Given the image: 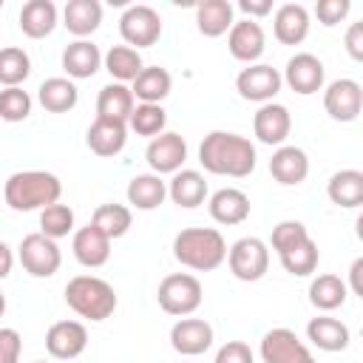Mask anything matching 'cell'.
I'll list each match as a JSON object with an SVG mask.
<instances>
[{
  "label": "cell",
  "instance_id": "obj_39",
  "mask_svg": "<svg viewBox=\"0 0 363 363\" xmlns=\"http://www.w3.org/2000/svg\"><path fill=\"white\" fill-rule=\"evenodd\" d=\"M278 258H281V267H284L289 275L303 278V275H312V272L318 269V258H320V252H318V244H315L312 238H306V241H301L298 247L281 252Z\"/></svg>",
  "mask_w": 363,
  "mask_h": 363
},
{
  "label": "cell",
  "instance_id": "obj_4",
  "mask_svg": "<svg viewBox=\"0 0 363 363\" xmlns=\"http://www.w3.org/2000/svg\"><path fill=\"white\" fill-rule=\"evenodd\" d=\"M65 303L85 320H105L116 309V292L96 275H77L65 284Z\"/></svg>",
  "mask_w": 363,
  "mask_h": 363
},
{
  "label": "cell",
  "instance_id": "obj_37",
  "mask_svg": "<svg viewBox=\"0 0 363 363\" xmlns=\"http://www.w3.org/2000/svg\"><path fill=\"white\" fill-rule=\"evenodd\" d=\"M31 74V60L23 48L6 45L0 48V85L6 88H20Z\"/></svg>",
  "mask_w": 363,
  "mask_h": 363
},
{
  "label": "cell",
  "instance_id": "obj_50",
  "mask_svg": "<svg viewBox=\"0 0 363 363\" xmlns=\"http://www.w3.org/2000/svg\"><path fill=\"white\" fill-rule=\"evenodd\" d=\"M3 312H6V295L0 292V318H3Z\"/></svg>",
  "mask_w": 363,
  "mask_h": 363
},
{
  "label": "cell",
  "instance_id": "obj_44",
  "mask_svg": "<svg viewBox=\"0 0 363 363\" xmlns=\"http://www.w3.org/2000/svg\"><path fill=\"white\" fill-rule=\"evenodd\" d=\"M20 349H23L20 332L11 326H3L0 329V363H20Z\"/></svg>",
  "mask_w": 363,
  "mask_h": 363
},
{
  "label": "cell",
  "instance_id": "obj_5",
  "mask_svg": "<svg viewBox=\"0 0 363 363\" xmlns=\"http://www.w3.org/2000/svg\"><path fill=\"white\" fill-rule=\"evenodd\" d=\"M201 298H204L201 281L190 272H173V275L162 278V284L156 289L159 306L176 318H190L201 306Z\"/></svg>",
  "mask_w": 363,
  "mask_h": 363
},
{
  "label": "cell",
  "instance_id": "obj_7",
  "mask_svg": "<svg viewBox=\"0 0 363 363\" xmlns=\"http://www.w3.org/2000/svg\"><path fill=\"white\" fill-rule=\"evenodd\" d=\"M17 258H20L23 269L34 278H51L62 264V252H60L57 241L43 233H28L17 247Z\"/></svg>",
  "mask_w": 363,
  "mask_h": 363
},
{
  "label": "cell",
  "instance_id": "obj_52",
  "mask_svg": "<svg viewBox=\"0 0 363 363\" xmlns=\"http://www.w3.org/2000/svg\"><path fill=\"white\" fill-rule=\"evenodd\" d=\"M0 9H3V0H0Z\"/></svg>",
  "mask_w": 363,
  "mask_h": 363
},
{
  "label": "cell",
  "instance_id": "obj_6",
  "mask_svg": "<svg viewBox=\"0 0 363 363\" xmlns=\"http://www.w3.org/2000/svg\"><path fill=\"white\" fill-rule=\"evenodd\" d=\"M227 267L238 281H261L269 269V250L261 238L244 235L233 247H227Z\"/></svg>",
  "mask_w": 363,
  "mask_h": 363
},
{
  "label": "cell",
  "instance_id": "obj_49",
  "mask_svg": "<svg viewBox=\"0 0 363 363\" xmlns=\"http://www.w3.org/2000/svg\"><path fill=\"white\" fill-rule=\"evenodd\" d=\"M360 272H363V258H354V264H352V269H349V278H352V292H354V295H363Z\"/></svg>",
  "mask_w": 363,
  "mask_h": 363
},
{
  "label": "cell",
  "instance_id": "obj_23",
  "mask_svg": "<svg viewBox=\"0 0 363 363\" xmlns=\"http://www.w3.org/2000/svg\"><path fill=\"white\" fill-rule=\"evenodd\" d=\"M62 68L74 79H88L102 68V54L91 40H74L62 51Z\"/></svg>",
  "mask_w": 363,
  "mask_h": 363
},
{
  "label": "cell",
  "instance_id": "obj_16",
  "mask_svg": "<svg viewBox=\"0 0 363 363\" xmlns=\"http://www.w3.org/2000/svg\"><path fill=\"white\" fill-rule=\"evenodd\" d=\"M227 48H230V54L238 62L252 65L264 54V48H267V37H264L261 23L258 20H238V23H233V28L227 31Z\"/></svg>",
  "mask_w": 363,
  "mask_h": 363
},
{
  "label": "cell",
  "instance_id": "obj_21",
  "mask_svg": "<svg viewBox=\"0 0 363 363\" xmlns=\"http://www.w3.org/2000/svg\"><path fill=\"white\" fill-rule=\"evenodd\" d=\"M88 147L96 153V156H116L122 153L125 142H128V125L125 122H116V119H102L96 116L88 128V136H85Z\"/></svg>",
  "mask_w": 363,
  "mask_h": 363
},
{
  "label": "cell",
  "instance_id": "obj_3",
  "mask_svg": "<svg viewBox=\"0 0 363 363\" xmlns=\"http://www.w3.org/2000/svg\"><path fill=\"white\" fill-rule=\"evenodd\" d=\"M173 255L182 267L196 272L218 269L227 258V241L216 227H187L173 238Z\"/></svg>",
  "mask_w": 363,
  "mask_h": 363
},
{
  "label": "cell",
  "instance_id": "obj_27",
  "mask_svg": "<svg viewBox=\"0 0 363 363\" xmlns=\"http://www.w3.org/2000/svg\"><path fill=\"white\" fill-rule=\"evenodd\" d=\"M167 196L173 199V204L193 210L199 204H204L207 199V182L199 170H176L170 184H167Z\"/></svg>",
  "mask_w": 363,
  "mask_h": 363
},
{
  "label": "cell",
  "instance_id": "obj_26",
  "mask_svg": "<svg viewBox=\"0 0 363 363\" xmlns=\"http://www.w3.org/2000/svg\"><path fill=\"white\" fill-rule=\"evenodd\" d=\"M62 20H65L62 26L74 37L85 40L88 34H94L99 28V23H102V6H99V0H68L65 9H62Z\"/></svg>",
  "mask_w": 363,
  "mask_h": 363
},
{
  "label": "cell",
  "instance_id": "obj_29",
  "mask_svg": "<svg viewBox=\"0 0 363 363\" xmlns=\"http://www.w3.org/2000/svg\"><path fill=\"white\" fill-rule=\"evenodd\" d=\"M167 196V184L156 173H139L128 182V204L136 210H156Z\"/></svg>",
  "mask_w": 363,
  "mask_h": 363
},
{
  "label": "cell",
  "instance_id": "obj_36",
  "mask_svg": "<svg viewBox=\"0 0 363 363\" xmlns=\"http://www.w3.org/2000/svg\"><path fill=\"white\" fill-rule=\"evenodd\" d=\"M102 62H105V71H108L116 82H122V85H125V82H133V79L139 77V71L145 68L139 51L130 48V45H113V48L102 57Z\"/></svg>",
  "mask_w": 363,
  "mask_h": 363
},
{
  "label": "cell",
  "instance_id": "obj_38",
  "mask_svg": "<svg viewBox=\"0 0 363 363\" xmlns=\"http://www.w3.org/2000/svg\"><path fill=\"white\" fill-rule=\"evenodd\" d=\"M128 125L133 133L139 136H159L164 133V125H167V113L162 105H150V102H139L133 105L130 116H128Z\"/></svg>",
  "mask_w": 363,
  "mask_h": 363
},
{
  "label": "cell",
  "instance_id": "obj_42",
  "mask_svg": "<svg viewBox=\"0 0 363 363\" xmlns=\"http://www.w3.org/2000/svg\"><path fill=\"white\" fill-rule=\"evenodd\" d=\"M306 238H309V233H306V227L301 221H281V224L272 227V250L278 255L292 250V247H298Z\"/></svg>",
  "mask_w": 363,
  "mask_h": 363
},
{
  "label": "cell",
  "instance_id": "obj_10",
  "mask_svg": "<svg viewBox=\"0 0 363 363\" xmlns=\"http://www.w3.org/2000/svg\"><path fill=\"white\" fill-rule=\"evenodd\" d=\"M261 357L264 363H318L303 346V340L292 329H284V326L269 329L261 337Z\"/></svg>",
  "mask_w": 363,
  "mask_h": 363
},
{
  "label": "cell",
  "instance_id": "obj_15",
  "mask_svg": "<svg viewBox=\"0 0 363 363\" xmlns=\"http://www.w3.org/2000/svg\"><path fill=\"white\" fill-rule=\"evenodd\" d=\"M170 346L184 357L204 354L213 346V326L204 318H179L170 329Z\"/></svg>",
  "mask_w": 363,
  "mask_h": 363
},
{
  "label": "cell",
  "instance_id": "obj_17",
  "mask_svg": "<svg viewBox=\"0 0 363 363\" xmlns=\"http://www.w3.org/2000/svg\"><path fill=\"white\" fill-rule=\"evenodd\" d=\"M252 130L258 136V142L264 145H284V139L292 130V116L284 105L278 102H267L255 111L252 116Z\"/></svg>",
  "mask_w": 363,
  "mask_h": 363
},
{
  "label": "cell",
  "instance_id": "obj_13",
  "mask_svg": "<svg viewBox=\"0 0 363 363\" xmlns=\"http://www.w3.org/2000/svg\"><path fill=\"white\" fill-rule=\"evenodd\" d=\"M323 77H326L323 62H320L315 54L301 51V54L289 57V62H286L281 79H284L295 94L309 96V94H318V91L323 88Z\"/></svg>",
  "mask_w": 363,
  "mask_h": 363
},
{
  "label": "cell",
  "instance_id": "obj_33",
  "mask_svg": "<svg viewBox=\"0 0 363 363\" xmlns=\"http://www.w3.org/2000/svg\"><path fill=\"white\" fill-rule=\"evenodd\" d=\"M133 111V94L128 85L122 82H111L99 91L96 96V116L102 119H116V122H125L128 125V116Z\"/></svg>",
  "mask_w": 363,
  "mask_h": 363
},
{
  "label": "cell",
  "instance_id": "obj_28",
  "mask_svg": "<svg viewBox=\"0 0 363 363\" xmlns=\"http://www.w3.org/2000/svg\"><path fill=\"white\" fill-rule=\"evenodd\" d=\"M326 196L332 199V204L343 207V210H354L363 204V173L360 170H337L332 173L329 184H326Z\"/></svg>",
  "mask_w": 363,
  "mask_h": 363
},
{
  "label": "cell",
  "instance_id": "obj_40",
  "mask_svg": "<svg viewBox=\"0 0 363 363\" xmlns=\"http://www.w3.org/2000/svg\"><path fill=\"white\" fill-rule=\"evenodd\" d=\"M74 230V210L68 204H48L43 213H40V233L48 235V238H65L68 233Z\"/></svg>",
  "mask_w": 363,
  "mask_h": 363
},
{
  "label": "cell",
  "instance_id": "obj_25",
  "mask_svg": "<svg viewBox=\"0 0 363 363\" xmlns=\"http://www.w3.org/2000/svg\"><path fill=\"white\" fill-rule=\"evenodd\" d=\"M57 28V6L51 0H28L20 9V31L31 40H43Z\"/></svg>",
  "mask_w": 363,
  "mask_h": 363
},
{
  "label": "cell",
  "instance_id": "obj_11",
  "mask_svg": "<svg viewBox=\"0 0 363 363\" xmlns=\"http://www.w3.org/2000/svg\"><path fill=\"white\" fill-rule=\"evenodd\" d=\"M323 108L335 122H354L363 111V88L354 79H335L323 91Z\"/></svg>",
  "mask_w": 363,
  "mask_h": 363
},
{
  "label": "cell",
  "instance_id": "obj_24",
  "mask_svg": "<svg viewBox=\"0 0 363 363\" xmlns=\"http://www.w3.org/2000/svg\"><path fill=\"white\" fill-rule=\"evenodd\" d=\"M306 337L323 352H343L352 340V332L343 320L329 318V315H318L306 323Z\"/></svg>",
  "mask_w": 363,
  "mask_h": 363
},
{
  "label": "cell",
  "instance_id": "obj_45",
  "mask_svg": "<svg viewBox=\"0 0 363 363\" xmlns=\"http://www.w3.org/2000/svg\"><path fill=\"white\" fill-rule=\"evenodd\" d=\"M349 0H320L318 6H315V14H318V20L323 23V26H337L346 14H349Z\"/></svg>",
  "mask_w": 363,
  "mask_h": 363
},
{
  "label": "cell",
  "instance_id": "obj_1",
  "mask_svg": "<svg viewBox=\"0 0 363 363\" xmlns=\"http://www.w3.org/2000/svg\"><path fill=\"white\" fill-rule=\"evenodd\" d=\"M199 162L213 176L244 179L255 170V145L230 130H210L199 145Z\"/></svg>",
  "mask_w": 363,
  "mask_h": 363
},
{
  "label": "cell",
  "instance_id": "obj_34",
  "mask_svg": "<svg viewBox=\"0 0 363 363\" xmlns=\"http://www.w3.org/2000/svg\"><path fill=\"white\" fill-rule=\"evenodd\" d=\"M346 295H349V286L332 272H323V275L312 278V284H309V301L320 312H332V309L343 306Z\"/></svg>",
  "mask_w": 363,
  "mask_h": 363
},
{
  "label": "cell",
  "instance_id": "obj_19",
  "mask_svg": "<svg viewBox=\"0 0 363 363\" xmlns=\"http://www.w3.org/2000/svg\"><path fill=\"white\" fill-rule=\"evenodd\" d=\"M269 173H272V179H275L278 184L295 187V184H301V182L309 176V159H306V153H303L301 147H295V145H281V147L272 153V159H269Z\"/></svg>",
  "mask_w": 363,
  "mask_h": 363
},
{
  "label": "cell",
  "instance_id": "obj_46",
  "mask_svg": "<svg viewBox=\"0 0 363 363\" xmlns=\"http://www.w3.org/2000/svg\"><path fill=\"white\" fill-rule=\"evenodd\" d=\"M346 51L352 60H363V23H352L346 31Z\"/></svg>",
  "mask_w": 363,
  "mask_h": 363
},
{
  "label": "cell",
  "instance_id": "obj_9",
  "mask_svg": "<svg viewBox=\"0 0 363 363\" xmlns=\"http://www.w3.org/2000/svg\"><path fill=\"white\" fill-rule=\"evenodd\" d=\"M284 79L281 74L272 68V65H264V62H252L247 68H241V74L235 77V91L250 99V102H272V96L281 91Z\"/></svg>",
  "mask_w": 363,
  "mask_h": 363
},
{
  "label": "cell",
  "instance_id": "obj_30",
  "mask_svg": "<svg viewBox=\"0 0 363 363\" xmlns=\"http://www.w3.org/2000/svg\"><path fill=\"white\" fill-rule=\"evenodd\" d=\"M233 3L227 0H204L196 6V26L204 37H221L233 28Z\"/></svg>",
  "mask_w": 363,
  "mask_h": 363
},
{
  "label": "cell",
  "instance_id": "obj_14",
  "mask_svg": "<svg viewBox=\"0 0 363 363\" xmlns=\"http://www.w3.org/2000/svg\"><path fill=\"white\" fill-rule=\"evenodd\" d=\"M88 346V329L79 320H57L45 332V349L57 360H74Z\"/></svg>",
  "mask_w": 363,
  "mask_h": 363
},
{
  "label": "cell",
  "instance_id": "obj_2",
  "mask_svg": "<svg viewBox=\"0 0 363 363\" xmlns=\"http://www.w3.org/2000/svg\"><path fill=\"white\" fill-rule=\"evenodd\" d=\"M60 196H62V184L48 170H20L11 173L3 184V201L14 213L45 210L48 204H57Z\"/></svg>",
  "mask_w": 363,
  "mask_h": 363
},
{
  "label": "cell",
  "instance_id": "obj_47",
  "mask_svg": "<svg viewBox=\"0 0 363 363\" xmlns=\"http://www.w3.org/2000/svg\"><path fill=\"white\" fill-rule=\"evenodd\" d=\"M238 9L247 14V20H255V17H267L272 11V3L269 0H238Z\"/></svg>",
  "mask_w": 363,
  "mask_h": 363
},
{
  "label": "cell",
  "instance_id": "obj_12",
  "mask_svg": "<svg viewBox=\"0 0 363 363\" xmlns=\"http://www.w3.org/2000/svg\"><path fill=\"white\" fill-rule=\"evenodd\" d=\"M145 159H147V164H150V170L156 176L176 173V170H182V164L187 159V142H184L182 133L164 130V133L150 139V145L145 150Z\"/></svg>",
  "mask_w": 363,
  "mask_h": 363
},
{
  "label": "cell",
  "instance_id": "obj_41",
  "mask_svg": "<svg viewBox=\"0 0 363 363\" xmlns=\"http://www.w3.org/2000/svg\"><path fill=\"white\" fill-rule=\"evenodd\" d=\"M31 113V96L23 88H3L0 91V119L23 122Z\"/></svg>",
  "mask_w": 363,
  "mask_h": 363
},
{
  "label": "cell",
  "instance_id": "obj_43",
  "mask_svg": "<svg viewBox=\"0 0 363 363\" xmlns=\"http://www.w3.org/2000/svg\"><path fill=\"white\" fill-rule=\"evenodd\" d=\"M216 363H255V357H252V349L244 340H227L216 352Z\"/></svg>",
  "mask_w": 363,
  "mask_h": 363
},
{
  "label": "cell",
  "instance_id": "obj_22",
  "mask_svg": "<svg viewBox=\"0 0 363 363\" xmlns=\"http://www.w3.org/2000/svg\"><path fill=\"white\" fill-rule=\"evenodd\" d=\"M71 250H74V258L82 267L96 269V267H102L111 258V238H105L94 224H88V227H79L74 233Z\"/></svg>",
  "mask_w": 363,
  "mask_h": 363
},
{
  "label": "cell",
  "instance_id": "obj_8",
  "mask_svg": "<svg viewBox=\"0 0 363 363\" xmlns=\"http://www.w3.org/2000/svg\"><path fill=\"white\" fill-rule=\"evenodd\" d=\"M119 34L125 40V45L130 48H147L162 37V17L156 9L150 6H130L125 9V14L119 17Z\"/></svg>",
  "mask_w": 363,
  "mask_h": 363
},
{
  "label": "cell",
  "instance_id": "obj_32",
  "mask_svg": "<svg viewBox=\"0 0 363 363\" xmlns=\"http://www.w3.org/2000/svg\"><path fill=\"white\" fill-rule=\"evenodd\" d=\"M37 99H40V105H43L48 113H68V111L77 105L79 91H77V85H74L71 79H65V77H51V79H45V82L40 85Z\"/></svg>",
  "mask_w": 363,
  "mask_h": 363
},
{
  "label": "cell",
  "instance_id": "obj_20",
  "mask_svg": "<svg viewBox=\"0 0 363 363\" xmlns=\"http://www.w3.org/2000/svg\"><path fill=\"white\" fill-rule=\"evenodd\" d=\"M275 40L284 45H301L309 34V11L301 3H284L272 17Z\"/></svg>",
  "mask_w": 363,
  "mask_h": 363
},
{
  "label": "cell",
  "instance_id": "obj_48",
  "mask_svg": "<svg viewBox=\"0 0 363 363\" xmlns=\"http://www.w3.org/2000/svg\"><path fill=\"white\" fill-rule=\"evenodd\" d=\"M11 267H14V255H11L9 244H6V241H0V278H9Z\"/></svg>",
  "mask_w": 363,
  "mask_h": 363
},
{
  "label": "cell",
  "instance_id": "obj_51",
  "mask_svg": "<svg viewBox=\"0 0 363 363\" xmlns=\"http://www.w3.org/2000/svg\"><path fill=\"white\" fill-rule=\"evenodd\" d=\"M34 363H45V360H34Z\"/></svg>",
  "mask_w": 363,
  "mask_h": 363
},
{
  "label": "cell",
  "instance_id": "obj_35",
  "mask_svg": "<svg viewBox=\"0 0 363 363\" xmlns=\"http://www.w3.org/2000/svg\"><path fill=\"white\" fill-rule=\"evenodd\" d=\"M91 224H94L105 238L113 241V238H122V235L130 230V224H133V213H130V207H125V204L108 201V204H99V207L94 210Z\"/></svg>",
  "mask_w": 363,
  "mask_h": 363
},
{
  "label": "cell",
  "instance_id": "obj_18",
  "mask_svg": "<svg viewBox=\"0 0 363 363\" xmlns=\"http://www.w3.org/2000/svg\"><path fill=\"white\" fill-rule=\"evenodd\" d=\"M207 210H210L216 224L233 227V224H241V221L250 218V199L238 187H221V190H216L210 196Z\"/></svg>",
  "mask_w": 363,
  "mask_h": 363
},
{
  "label": "cell",
  "instance_id": "obj_31",
  "mask_svg": "<svg viewBox=\"0 0 363 363\" xmlns=\"http://www.w3.org/2000/svg\"><path fill=\"white\" fill-rule=\"evenodd\" d=\"M173 88V79L167 74V68H159V65H150V68H142L139 77L133 79L130 85V94L133 99L139 102H150V105H159Z\"/></svg>",
  "mask_w": 363,
  "mask_h": 363
}]
</instances>
